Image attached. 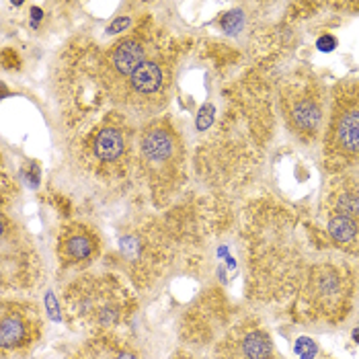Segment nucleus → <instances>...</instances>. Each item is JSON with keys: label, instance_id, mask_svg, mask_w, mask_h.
I'll return each mask as SVG.
<instances>
[{"label": "nucleus", "instance_id": "21", "mask_svg": "<svg viewBox=\"0 0 359 359\" xmlns=\"http://www.w3.org/2000/svg\"><path fill=\"white\" fill-rule=\"evenodd\" d=\"M17 195H19L17 181L8 175L6 168H2V175H0V212H8V205L17 199Z\"/></svg>", "mask_w": 359, "mask_h": 359}, {"label": "nucleus", "instance_id": "6", "mask_svg": "<svg viewBox=\"0 0 359 359\" xmlns=\"http://www.w3.org/2000/svg\"><path fill=\"white\" fill-rule=\"evenodd\" d=\"M60 298L66 323L88 337L126 332L138 310L134 285L117 271L79 273Z\"/></svg>", "mask_w": 359, "mask_h": 359}, {"label": "nucleus", "instance_id": "9", "mask_svg": "<svg viewBox=\"0 0 359 359\" xmlns=\"http://www.w3.org/2000/svg\"><path fill=\"white\" fill-rule=\"evenodd\" d=\"M191 46V37L177 35L166 27L163 29L144 62L113 101V107L126 113L140 126L165 115L163 111L170 99L177 66Z\"/></svg>", "mask_w": 359, "mask_h": 359}, {"label": "nucleus", "instance_id": "16", "mask_svg": "<svg viewBox=\"0 0 359 359\" xmlns=\"http://www.w3.org/2000/svg\"><path fill=\"white\" fill-rule=\"evenodd\" d=\"M163 29L165 27L154 19V15H142L132 31L123 33L117 41L105 48L101 70H103V83L109 95L111 107L117 95L121 93V88L148 55Z\"/></svg>", "mask_w": 359, "mask_h": 359}, {"label": "nucleus", "instance_id": "11", "mask_svg": "<svg viewBox=\"0 0 359 359\" xmlns=\"http://www.w3.org/2000/svg\"><path fill=\"white\" fill-rule=\"evenodd\" d=\"M277 111L285 130L304 146L323 142L331 95L323 79L304 64L285 70L276 83Z\"/></svg>", "mask_w": 359, "mask_h": 359}, {"label": "nucleus", "instance_id": "3", "mask_svg": "<svg viewBox=\"0 0 359 359\" xmlns=\"http://www.w3.org/2000/svg\"><path fill=\"white\" fill-rule=\"evenodd\" d=\"M138 123L115 107L66 132L64 154L84 187L121 197L138 185Z\"/></svg>", "mask_w": 359, "mask_h": 359}, {"label": "nucleus", "instance_id": "1", "mask_svg": "<svg viewBox=\"0 0 359 359\" xmlns=\"http://www.w3.org/2000/svg\"><path fill=\"white\" fill-rule=\"evenodd\" d=\"M276 97L269 70L250 66L230 79L218 99L195 115L194 168L199 183L214 194H238L265 158L276 128Z\"/></svg>", "mask_w": 359, "mask_h": 359}, {"label": "nucleus", "instance_id": "22", "mask_svg": "<svg viewBox=\"0 0 359 359\" xmlns=\"http://www.w3.org/2000/svg\"><path fill=\"white\" fill-rule=\"evenodd\" d=\"M168 359H210V355L194 351V349H187V347H179L177 351H172V355Z\"/></svg>", "mask_w": 359, "mask_h": 359}, {"label": "nucleus", "instance_id": "7", "mask_svg": "<svg viewBox=\"0 0 359 359\" xmlns=\"http://www.w3.org/2000/svg\"><path fill=\"white\" fill-rule=\"evenodd\" d=\"M138 185L156 212L168 210L185 194L189 181V146L168 115L154 117L138 128L136 144Z\"/></svg>", "mask_w": 359, "mask_h": 359}, {"label": "nucleus", "instance_id": "10", "mask_svg": "<svg viewBox=\"0 0 359 359\" xmlns=\"http://www.w3.org/2000/svg\"><path fill=\"white\" fill-rule=\"evenodd\" d=\"M161 214L181 247V269L185 271H199L208 245L238 222L232 201L208 189L201 194L185 191Z\"/></svg>", "mask_w": 359, "mask_h": 359}, {"label": "nucleus", "instance_id": "4", "mask_svg": "<svg viewBox=\"0 0 359 359\" xmlns=\"http://www.w3.org/2000/svg\"><path fill=\"white\" fill-rule=\"evenodd\" d=\"M103 52L97 39L81 33L68 39L55 57L50 86L66 130L111 107L101 70Z\"/></svg>", "mask_w": 359, "mask_h": 359}, {"label": "nucleus", "instance_id": "19", "mask_svg": "<svg viewBox=\"0 0 359 359\" xmlns=\"http://www.w3.org/2000/svg\"><path fill=\"white\" fill-rule=\"evenodd\" d=\"M55 263L62 273H84L103 255L101 234L86 222L64 220L55 232Z\"/></svg>", "mask_w": 359, "mask_h": 359}, {"label": "nucleus", "instance_id": "13", "mask_svg": "<svg viewBox=\"0 0 359 359\" xmlns=\"http://www.w3.org/2000/svg\"><path fill=\"white\" fill-rule=\"evenodd\" d=\"M323 165L329 175L359 170V79L341 81L332 88Z\"/></svg>", "mask_w": 359, "mask_h": 359}, {"label": "nucleus", "instance_id": "20", "mask_svg": "<svg viewBox=\"0 0 359 359\" xmlns=\"http://www.w3.org/2000/svg\"><path fill=\"white\" fill-rule=\"evenodd\" d=\"M70 359H144V353L128 332H113L88 337Z\"/></svg>", "mask_w": 359, "mask_h": 359}, {"label": "nucleus", "instance_id": "12", "mask_svg": "<svg viewBox=\"0 0 359 359\" xmlns=\"http://www.w3.org/2000/svg\"><path fill=\"white\" fill-rule=\"evenodd\" d=\"M314 222L332 250L359 259V170L329 175Z\"/></svg>", "mask_w": 359, "mask_h": 359}, {"label": "nucleus", "instance_id": "8", "mask_svg": "<svg viewBox=\"0 0 359 359\" xmlns=\"http://www.w3.org/2000/svg\"><path fill=\"white\" fill-rule=\"evenodd\" d=\"M109 265L123 276L136 292H150L175 267H181V247L165 216L142 214L121 228Z\"/></svg>", "mask_w": 359, "mask_h": 359}, {"label": "nucleus", "instance_id": "5", "mask_svg": "<svg viewBox=\"0 0 359 359\" xmlns=\"http://www.w3.org/2000/svg\"><path fill=\"white\" fill-rule=\"evenodd\" d=\"M358 298L359 259L327 249L312 261L296 298L285 310L304 325L339 327L353 314Z\"/></svg>", "mask_w": 359, "mask_h": 359}, {"label": "nucleus", "instance_id": "17", "mask_svg": "<svg viewBox=\"0 0 359 359\" xmlns=\"http://www.w3.org/2000/svg\"><path fill=\"white\" fill-rule=\"evenodd\" d=\"M43 337L41 306L27 296H4L0 304L2 359H25Z\"/></svg>", "mask_w": 359, "mask_h": 359}, {"label": "nucleus", "instance_id": "15", "mask_svg": "<svg viewBox=\"0 0 359 359\" xmlns=\"http://www.w3.org/2000/svg\"><path fill=\"white\" fill-rule=\"evenodd\" d=\"M238 314L241 308L220 285H208L183 310L177 323V337L183 347L199 353H210Z\"/></svg>", "mask_w": 359, "mask_h": 359}, {"label": "nucleus", "instance_id": "14", "mask_svg": "<svg viewBox=\"0 0 359 359\" xmlns=\"http://www.w3.org/2000/svg\"><path fill=\"white\" fill-rule=\"evenodd\" d=\"M0 290L4 296H25L43 281V261L33 236L27 230L0 212Z\"/></svg>", "mask_w": 359, "mask_h": 359}, {"label": "nucleus", "instance_id": "18", "mask_svg": "<svg viewBox=\"0 0 359 359\" xmlns=\"http://www.w3.org/2000/svg\"><path fill=\"white\" fill-rule=\"evenodd\" d=\"M208 355L210 359H281L261 316L245 310H241Z\"/></svg>", "mask_w": 359, "mask_h": 359}, {"label": "nucleus", "instance_id": "2", "mask_svg": "<svg viewBox=\"0 0 359 359\" xmlns=\"http://www.w3.org/2000/svg\"><path fill=\"white\" fill-rule=\"evenodd\" d=\"M236 224L249 302L287 308L312 261L331 249L316 222L273 197H259L238 212Z\"/></svg>", "mask_w": 359, "mask_h": 359}]
</instances>
